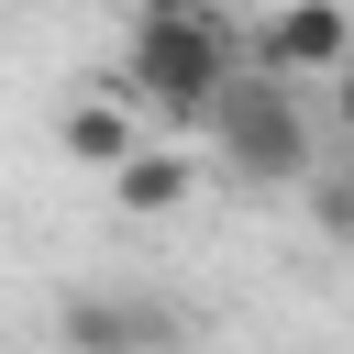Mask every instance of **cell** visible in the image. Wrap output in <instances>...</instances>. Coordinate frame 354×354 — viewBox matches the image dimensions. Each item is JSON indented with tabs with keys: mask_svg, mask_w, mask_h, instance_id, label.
I'll return each instance as SVG.
<instances>
[{
	"mask_svg": "<svg viewBox=\"0 0 354 354\" xmlns=\"http://www.w3.org/2000/svg\"><path fill=\"white\" fill-rule=\"evenodd\" d=\"M310 221H321V243H354V155L310 177Z\"/></svg>",
	"mask_w": 354,
	"mask_h": 354,
	"instance_id": "cell-7",
	"label": "cell"
},
{
	"mask_svg": "<svg viewBox=\"0 0 354 354\" xmlns=\"http://www.w3.org/2000/svg\"><path fill=\"white\" fill-rule=\"evenodd\" d=\"M210 155H221L243 188H310V177H321V122H310L299 88H277V77L243 66V88L210 111Z\"/></svg>",
	"mask_w": 354,
	"mask_h": 354,
	"instance_id": "cell-2",
	"label": "cell"
},
{
	"mask_svg": "<svg viewBox=\"0 0 354 354\" xmlns=\"http://www.w3.org/2000/svg\"><path fill=\"white\" fill-rule=\"evenodd\" d=\"M144 122H166V144L210 133V111L243 88V33L210 11V22H133L122 44V77H111Z\"/></svg>",
	"mask_w": 354,
	"mask_h": 354,
	"instance_id": "cell-1",
	"label": "cell"
},
{
	"mask_svg": "<svg viewBox=\"0 0 354 354\" xmlns=\"http://www.w3.org/2000/svg\"><path fill=\"white\" fill-rule=\"evenodd\" d=\"M243 66L254 77H277V88H332L343 66H354V0H277L266 22H254V44H243Z\"/></svg>",
	"mask_w": 354,
	"mask_h": 354,
	"instance_id": "cell-3",
	"label": "cell"
},
{
	"mask_svg": "<svg viewBox=\"0 0 354 354\" xmlns=\"http://www.w3.org/2000/svg\"><path fill=\"white\" fill-rule=\"evenodd\" d=\"M100 188H111V210H122V221H177V210L199 199V155H188V144H166V133H144Z\"/></svg>",
	"mask_w": 354,
	"mask_h": 354,
	"instance_id": "cell-5",
	"label": "cell"
},
{
	"mask_svg": "<svg viewBox=\"0 0 354 354\" xmlns=\"http://www.w3.org/2000/svg\"><path fill=\"white\" fill-rule=\"evenodd\" d=\"M66 354H177V310L166 299H122V288H77L55 310Z\"/></svg>",
	"mask_w": 354,
	"mask_h": 354,
	"instance_id": "cell-4",
	"label": "cell"
},
{
	"mask_svg": "<svg viewBox=\"0 0 354 354\" xmlns=\"http://www.w3.org/2000/svg\"><path fill=\"white\" fill-rule=\"evenodd\" d=\"M332 133H343V155H354V66L332 77Z\"/></svg>",
	"mask_w": 354,
	"mask_h": 354,
	"instance_id": "cell-9",
	"label": "cell"
},
{
	"mask_svg": "<svg viewBox=\"0 0 354 354\" xmlns=\"http://www.w3.org/2000/svg\"><path fill=\"white\" fill-rule=\"evenodd\" d=\"M133 144H144V111H133L122 88H77V100L55 111V155H66V166H88V177H111Z\"/></svg>",
	"mask_w": 354,
	"mask_h": 354,
	"instance_id": "cell-6",
	"label": "cell"
},
{
	"mask_svg": "<svg viewBox=\"0 0 354 354\" xmlns=\"http://www.w3.org/2000/svg\"><path fill=\"white\" fill-rule=\"evenodd\" d=\"M221 0H133V22H210Z\"/></svg>",
	"mask_w": 354,
	"mask_h": 354,
	"instance_id": "cell-8",
	"label": "cell"
}]
</instances>
